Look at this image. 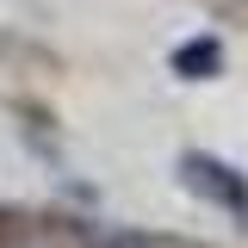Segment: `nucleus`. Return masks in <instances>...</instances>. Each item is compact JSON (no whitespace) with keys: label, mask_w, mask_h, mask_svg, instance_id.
<instances>
[{"label":"nucleus","mask_w":248,"mask_h":248,"mask_svg":"<svg viewBox=\"0 0 248 248\" xmlns=\"http://www.w3.org/2000/svg\"><path fill=\"white\" fill-rule=\"evenodd\" d=\"M174 174H180V186L192 192V199H205V205H217V211H230L236 223H248V174L242 168H230L223 155L186 149L180 161H174Z\"/></svg>","instance_id":"f257e3e1"},{"label":"nucleus","mask_w":248,"mask_h":248,"mask_svg":"<svg viewBox=\"0 0 248 248\" xmlns=\"http://www.w3.org/2000/svg\"><path fill=\"white\" fill-rule=\"evenodd\" d=\"M168 68H174L180 81H211L217 68H223V44H217V37H186V44H174Z\"/></svg>","instance_id":"f03ea898"},{"label":"nucleus","mask_w":248,"mask_h":248,"mask_svg":"<svg viewBox=\"0 0 248 248\" xmlns=\"http://www.w3.org/2000/svg\"><path fill=\"white\" fill-rule=\"evenodd\" d=\"M0 248H56L50 236H31V230H13V236H0Z\"/></svg>","instance_id":"7ed1b4c3"}]
</instances>
